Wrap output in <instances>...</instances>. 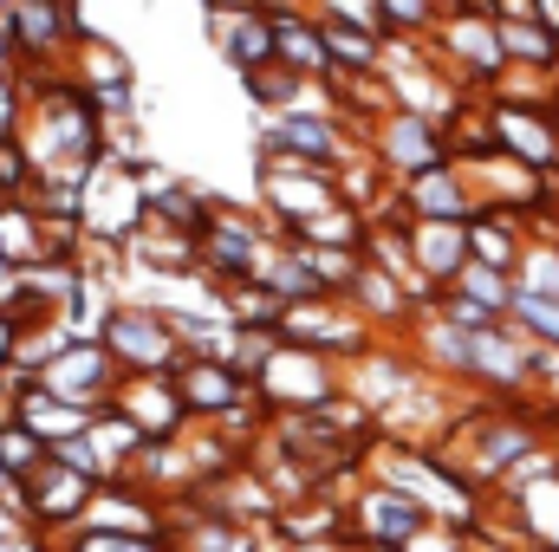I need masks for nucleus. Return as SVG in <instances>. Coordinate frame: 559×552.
Instances as JSON below:
<instances>
[{
  "label": "nucleus",
  "instance_id": "nucleus-13",
  "mask_svg": "<svg viewBox=\"0 0 559 552\" xmlns=\"http://www.w3.org/2000/svg\"><path fill=\"white\" fill-rule=\"evenodd\" d=\"M13 345H20V332H13V319H7V312H0V371H7V364H13Z\"/></svg>",
  "mask_w": 559,
  "mask_h": 552
},
{
  "label": "nucleus",
  "instance_id": "nucleus-6",
  "mask_svg": "<svg viewBox=\"0 0 559 552\" xmlns=\"http://www.w3.org/2000/svg\"><path fill=\"white\" fill-rule=\"evenodd\" d=\"M312 85H319V79H299V72H293V65H261V72H248V79H241V92H248V105H254V111H267V118H286V111H306V105H312Z\"/></svg>",
  "mask_w": 559,
  "mask_h": 552
},
{
  "label": "nucleus",
  "instance_id": "nucleus-1",
  "mask_svg": "<svg viewBox=\"0 0 559 552\" xmlns=\"http://www.w3.org/2000/svg\"><path fill=\"white\" fill-rule=\"evenodd\" d=\"M98 345L118 358L124 377H176V364L189 358L182 338H176V325H169L156 305H143V299H118V305H111Z\"/></svg>",
  "mask_w": 559,
  "mask_h": 552
},
{
  "label": "nucleus",
  "instance_id": "nucleus-14",
  "mask_svg": "<svg viewBox=\"0 0 559 552\" xmlns=\"http://www.w3.org/2000/svg\"><path fill=\"white\" fill-rule=\"evenodd\" d=\"M20 65V46H13V33H7V20H0V72H13Z\"/></svg>",
  "mask_w": 559,
  "mask_h": 552
},
{
  "label": "nucleus",
  "instance_id": "nucleus-7",
  "mask_svg": "<svg viewBox=\"0 0 559 552\" xmlns=\"http://www.w3.org/2000/svg\"><path fill=\"white\" fill-rule=\"evenodd\" d=\"M404 208H411V221H468V195H462V182H455L449 169L411 176Z\"/></svg>",
  "mask_w": 559,
  "mask_h": 552
},
{
  "label": "nucleus",
  "instance_id": "nucleus-11",
  "mask_svg": "<svg viewBox=\"0 0 559 552\" xmlns=\"http://www.w3.org/2000/svg\"><path fill=\"white\" fill-rule=\"evenodd\" d=\"M378 7H384L391 39H397V33H423V26L436 20V0H378Z\"/></svg>",
  "mask_w": 559,
  "mask_h": 552
},
{
  "label": "nucleus",
  "instance_id": "nucleus-2",
  "mask_svg": "<svg viewBox=\"0 0 559 552\" xmlns=\"http://www.w3.org/2000/svg\"><path fill=\"white\" fill-rule=\"evenodd\" d=\"M209 39H215V52H222L241 79L280 59V33L261 7H222V13H209Z\"/></svg>",
  "mask_w": 559,
  "mask_h": 552
},
{
  "label": "nucleus",
  "instance_id": "nucleus-5",
  "mask_svg": "<svg viewBox=\"0 0 559 552\" xmlns=\"http://www.w3.org/2000/svg\"><path fill=\"white\" fill-rule=\"evenodd\" d=\"M358 527H365L371 547H411L423 533V507L404 501V494H391V488H378V494L358 507Z\"/></svg>",
  "mask_w": 559,
  "mask_h": 552
},
{
  "label": "nucleus",
  "instance_id": "nucleus-3",
  "mask_svg": "<svg viewBox=\"0 0 559 552\" xmlns=\"http://www.w3.org/2000/svg\"><path fill=\"white\" fill-rule=\"evenodd\" d=\"M176 397H182V410H189V416L215 422V416H228L235 404H248V397H254V384H248L235 364H215V358H182V364H176Z\"/></svg>",
  "mask_w": 559,
  "mask_h": 552
},
{
  "label": "nucleus",
  "instance_id": "nucleus-10",
  "mask_svg": "<svg viewBox=\"0 0 559 552\" xmlns=\"http://www.w3.org/2000/svg\"><path fill=\"white\" fill-rule=\"evenodd\" d=\"M527 332H540V338H554L559 345V299H547V292H514V305H508Z\"/></svg>",
  "mask_w": 559,
  "mask_h": 552
},
{
  "label": "nucleus",
  "instance_id": "nucleus-9",
  "mask_svg": "<svg viewBox=\"0 0 559 552\" xmlns=\"http://www.w3.org/2000/svg\"><path fill=\"white\" fill-rule=\"evenodd\" d=\"M66 552H176L163 533H138V527H79V540Z\"/></svg>",
  "mask_w": 559,
  "mask_h": 552
},
{
  "label": "nucleus",
  "instance_id": "nucleus-4",
  "mask_svg": "<svg viewBox=\"0 0 559 552\" xmlns=\"http://www.w3.org/2000/svg\"><path fill=\"white\" fill-rule=\"evenodd\" d=\"M411 267L429 286H455L468 267V228L462 221H411Z\"/></svg>",
  "mask_w": 559,
  "mask_h": 552
},
{
  "label": "nucleus",
  "instance_id": "nucleus-12",
  "mask_svg": "<svg viewBox=\"0 0 559 552\" xmlns=\"http://www.w3.org/2000/svg\"><path fill=\"white\" fill-rule=\"evenodd\" d=\"M20 131H26V92L13 72H0V143L20 137Z\"/></svg>",
  "mask_w": 559,
  "mask_h": 552
},
{
  "label": "nucleus",
  "instance_id": "nucleus-8",
  "mask_svg": "<svg viewBox=\"0 0 559 552\" xmlns=\"http://www.w3.org/2000/svg\"><path fill=\"white\" fill-rule=\"evenodd\" d=\"M72 72H79V85H138L131 52H124L118 39H105V33H85V39L72 46Z\"/></svg>",
  "mask_w": 559,
  "mask_h": 552
}]
</instances>
